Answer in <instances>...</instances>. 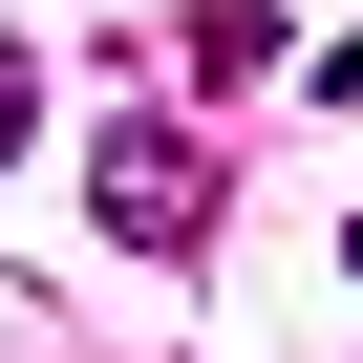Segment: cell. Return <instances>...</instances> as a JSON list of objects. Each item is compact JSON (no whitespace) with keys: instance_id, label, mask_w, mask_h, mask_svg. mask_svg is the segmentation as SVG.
Instances as JSON below:
<instances>
[{"instance_id":"277c9868","label":"cell","mask_w":363,"mask_h":363,"mask_svg":"<svg viewBox=\"0 0 363 363\" xmlns=\"http://www.w3.org/2000/svg\"><path fill=\"white\" fill-rule=\"evenodd\" d=\"M342 278H363V214H342Z\"/></svg>"},{"instance_id":"6da1fadb","label":"cell","mask_w":363,"mask_h":363,"mask_svg":"<svg viewBox=\"0 0 363 363\" xmlns=\"http://www.w3.org/2000/svg\"><path fill=\"white\" fill-rule=\"evenodd\" d=\"M86 214H107V257H214V150L171 128V107H128L86 150Z\"/></svg>"},{"instance_id":"7a4b0ae2","label":"cell","mask_w":363,"mask_h":363,"mask_svg":"<svg viewBox=\"0 0 363 363\" xmlns=\"http://www.w3.org/2000/svg\"><path fill=\"white\" fill-rule=\"evenodd\" d=\"M171 65H193L214 107H235V86H278V0H193V22H171Z\"/></svg>"},{"instance_id":"3957f363","label":"cell","mask_w":363,"mask_h":363,"mask_svg":"<svg viewBox=\"0 0 363 363\" xmlns=\"http://www.w3.org/2000/svg\"><path fill=\"white\" fill-rule=\"evenodd\" d=\"M22 150H43V43L0 22V171H22Z\"/></svg>"}]
</instances>
